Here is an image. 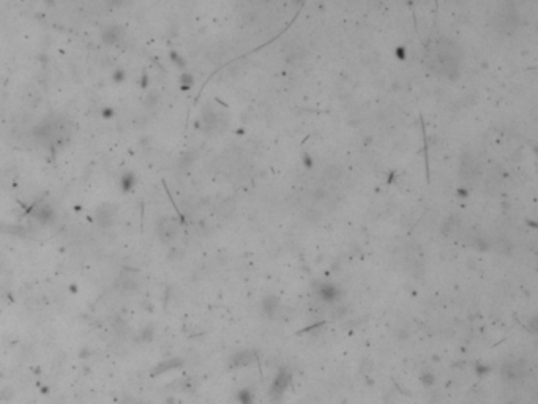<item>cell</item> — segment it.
<instances>
[{"mask_svg":"<svg viewBox=\"0 0 538 404\" xmlns=\"http://www.w3.org/2000/svg\"><path fill=\"white\" fill-rule=\"evenodd\" d=\"M461 50L454 43L442 40L431 52V65L436 71L444 73L448 78H456L459 73Z\"/></svg>","mask_w":538,"mask_h":404,"instance_id":"obj_1","label":"cell"},{"mask_svg":"<svg viewBox=\"0 0 538 404\" xmlns=\"http://www.w3.org/2000/svg\"><path fill=\"white\" fill-rule=\"evenodd\" d=\"M289 384V374L286 371H281L280 374H278V377L273 381V384H271V396H280L284 390H286Z\"/></svg>","mask_w":538,"mask_h":404,"instance_id":"obj_7","label":"cell"},{"mask_svg":"<svg viewBox=\"0 0 538 404\" xmlns=\"http://www.w3.org/2000/svg\"><path fill=\"white\" fill-rule=\"evenodd\" d=\"M125 2H126V0H104V3L112 6V8H118V6L125 5Z\"/></svg>","mask_w":538,"mask_h":404,"instance_id":"obj_12","label":"cell"},{"mask_svg":"<svg viewBox=\"0 0 538 404\" xmlns=\"http://www.w3.org/2000/svg\"><path fill=\"white\" fill-rule=\"evenodd\" d=\"M320 295H322V299L332 302L338 297V289L335 286H330V284H325V286H322L320 289Z\"/></svg>","mask_w":538,"mask_h":404,"instance_id":"obj_9","label":"cell"},{"mask_svg":"<svg viewBox=\"0 0 538 404\" xmlns=\"http://www.w3.org/2000/svg\"><path fill=\"white\" fill-rule=\"evenodd\" d=\"M134 183H136V179H134V175H133V174H125L122 177V188H123V191H130V189L134 186Z\"/></svg>","mask_w":538,"mask_h":404,"instance_id":"obj_10","label":"cell"},{"mask_svg":"<svg viewBox=\"0 0 538 404\" xmlns=\"http://www.w3.org/2000/svg\"><path fill=\"white\" fill-rule=\"evenodd\" d=\"M122 38H123V29L117 24L107 25L103 30V34H101V40L106 44H116L122 40Z\"/></svg>","mask_w":538,"mask_h":404,"instance_id":"obj_5","label":"cell"},{"mask_svg":"<svg viewBox=\"0 0 538 404\" xmlns=\"http://www.w3.org/2000/svg\"><path fill=\"white\" fill-rule=\"evenodd\" d=\"M156 103H158V95L155 92H150L149 97L145 98V104H147L149 107H151V106H155Z\"/></svg>","mask_w":538,"mask_h":404,"instance_id":"obj_11","label":"cell"},{"mask_svg":"<svg viewBox=\"0 0 538 404\" xmlns=\"http://www.w3.org/2000/svg\"><path fill=\"white\" fill-rule=\"evenodd\" d=\"M34 217H35V219L38 221V223H41V224H49L50 221L54 219V210H52V208H50V205L43 204V205H40V207H38L36 210L34 212Z\"/></svg>","mask_w":538,"mask_h":404,"instance_id":"obj_6","label":"cell"},{"mask_svg":"<svg viewBox=\"0 0 538 404\" xmlns=\"http://www.w3.org/2000/svg\"><path fill=\"white\" fill-rule=\"evenodd\" d=\"M179 366H180V360L179 358L168 360V362H163L160 365H156L155 368H153V371H151V376H158V374H161V372H164V371L179 368Z\"/></svg>","mask_w":538,"mask_h":404,"instance_id":"obj_8","label":"cell"},{"mask_svg":"<svg viewBox=\"0 0 538 404\" xmlns=\"http://www.w3.org/2000/svg\"><path fill=\"white\" fill-rule=\"evenodd\" d=\"M156 232H158V237L161 238V242L169 243V242H172L177 237V234H179V223H177L175 218L164 217L158 221Z\"/></svg>","mask_w":538,"mask_h":404,"instance_id":"obj_4","label":"cell"},{"mask_svg":"<svg viewBox=\"0 0 538 404\" xmlns=\"http://www.w3.org/2000/svg\"><path fill=\"white\" fill-rule=\"evenodd\" d=\"M496 25L501 32L511 34L518 25V13L511 5H504L496 15Z\"/></svg>","mask_w":538,"mask_h":404,"instance_id":"obj_2","label":"cell"},{"mask_svg":"<svg viewBox=\"0 0 538 404\" xmlns=\"http://www.w3.org/2000/svg\"><path fill=\"white\" fill-rule=\"evenodd\" d=\"M117 221V207L114 204H101L97 210H95V223H97L101 229H109Z\"/></svg>","mask_w":538,"mask_h":404,"instance_id":"obj_3","label":"cell"}]
</instances>
